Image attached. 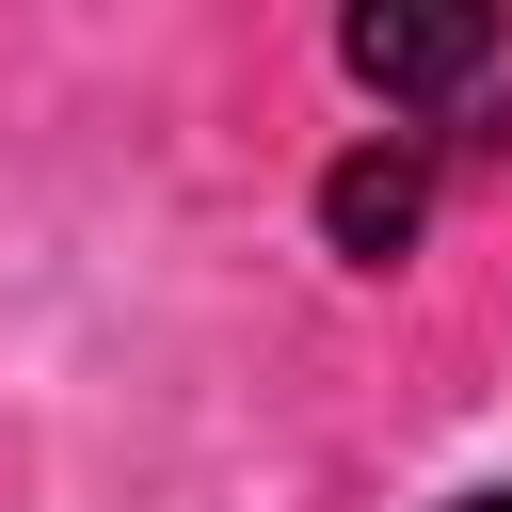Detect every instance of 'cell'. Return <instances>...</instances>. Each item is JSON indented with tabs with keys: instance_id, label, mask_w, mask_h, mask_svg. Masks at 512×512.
<instances>
[{
	"instance_id": "1",
	"label": "cell",
	"mask_w": 512,
	"mask_h": 512,
	"mask_svg": "<svg viewBox=\"0 0 512 512\" xmlns=\"http://www.w3.org/2000/svg\"><path fill=\"white\" fill-rule=\"evenodd\" d=\"M336 64L384 96V128L448 144V128H464V96L496 80V16H352V32H336Z\"/></svg>"
},
{
	"instance_id": "2",
	"label": "cell",
	"mask_w": 512,
	"mask_h": 512,
	"mask_svg": "<svg viewBox=\"0 0 512 512\" xmlns=\"http://www.w3.org/2000/svg\"><path fill=\"white\" fill-rule=\"evenodd\" d=\"M320 224H336V256L352 272H384L416 224H432V144L416 128H384V144H352L336 176H320Z\"/></svg>"
},
{
	"instance_id": "3",
	"label": "cell",
	"mask_w": 512,
	"mask_h": 512,
	"mask_svg": "<svg viewBox=\"0 0 512 512\" xmlns=\"http://www.w3.org/2000/svg\"><path fill=\"white\" fill-rule=\"evenodd\" d=\"M448 512H512V480H480V496H448Z\"/></svg>"
}]
</instances>
